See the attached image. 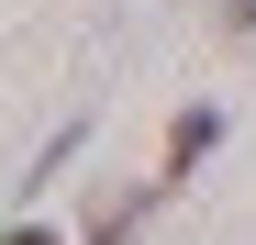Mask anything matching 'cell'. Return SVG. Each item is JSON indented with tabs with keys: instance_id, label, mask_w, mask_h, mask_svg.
<instances>
[{
	"instance_id": "cell-4",
	"label": "cell",
	"mask_w": 256,
	"mask_h": 245,
	"mask_svg": "<svg viewBox=\"0 0 256 245\" xmlns=\"http://www.w3.org/2000/svg\"><path fill=\"white\" fill-rule=\"evenodd\" d=\"M0 245H67V234H45V223H12V234H0Z\"/></svg>"
},
{
	"instance_id": "cell-2",
	"label": "cell",
	"mask_w": 256,
	"mask_h": 245,
	"mask_svg": "<svg viewBox=\"0 0 256 245\" xmlns=\"http://www.w3.org/2000/svg\"><path fill=\"white\" fill-rule=\"evenodd\" d=\"M156 200H167L156 178H145V190H122V200H100V223H90V234H78V245H122V234H134V223L156 212Z\"/></svg>"
},
{
	"instance_id": "cell-3",
	"label": "cell",
	"mask_w": 256,
	"mask_h": 245,
	"mask_svg": "<svg viewBox=\"0 0 256 245\" xmlns=\"http://www.w3.org/2000/svg\"><path fill=\"white\" fill-rule=\"evenodd\" d=\"M223 34H256V0H223Z\"/></svg>"
},
{
	"instance_id": "cell-1",
	"label": "cell",
	"mask_w": 256,
	"mask_h": 245,
	"mask_svg": "<svg viewBox=\"0 0 256 245\" xmlns=\"http://www.w3.org/2000/svg\"><path fill=\"white\" fill-rule=\"evenodd\" d=\"M212 145H223V112H212V100H190L178 122H167V156H156V190H178V178L200 168Z\"/></svg>"
}]
</instances>
